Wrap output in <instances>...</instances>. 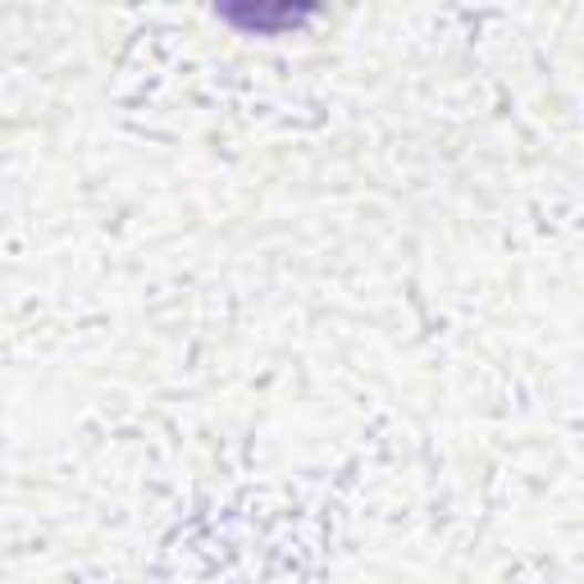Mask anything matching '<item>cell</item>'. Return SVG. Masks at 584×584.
I'll return each mask as SVG.
<instances>
[{
  "label": "cell",
  "instance_id": "cell-1",
  "mask_svg": "<svg viewBox=\"0 0 584 584\" xmlns=\"http://www.w3.org/2000/svg\"><path fill=\"white\" fill-rule=\"evenodd\" d=\"M310 10H293V6H247V10H224L228 23H243V28H256V32H269L279 23H301Z\"/></svg>",
  "mask_w": 584,
  "mask_h": 584
}]
</instances>
